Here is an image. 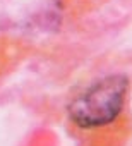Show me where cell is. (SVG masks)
I'll list each match as a JSON object with an SVG mask.
<instances>
[{
  "mask_svg": "<svg viewBox=\"0 0 132 146\" xmlns=\"http://www.w3.org/2000/svg\"><path fill=\"white\" fill-rule=\"evenodd\" d=\"M130 96V78L113 70L79 86L65 105L67 125L77 136L106 132L123 117Z\"/></svg>",
  "mask_w": 132,
  "mask_h": 146,
  "instance_id": "6da1fadb",
  "label": "cell"
}]
</instances>
